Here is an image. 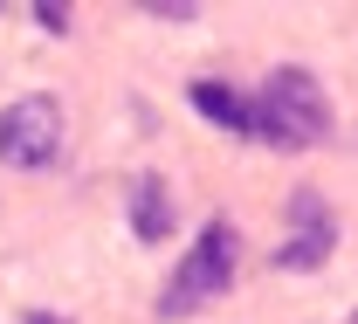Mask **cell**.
<instances>
[{"mask_svg":"<svg viewBox=\"0 0 358 324\" xmlns=\"http://www.w3.org/2000/svg\"><path fill=\"white\" fill-rule=\"evenodd\" d=\"M248 132H255L262 145H275V152H310V145H324L331 104H324V90H317V76L296 69V62L268 69L262 97L248 104Z\"/></svg>","mask_w":358,"mask_h":324,"instance_id":"6da1fadb","label":"cell"},{"mask_svg":"<svg viewBox=\"0 0 358 324\" xmlns=\"http://www.w3.org/2000/svg\"><path fill=\"white\" fill-rule=\"evenodd\" d=\"M234 255H241V234H234L227 214H214V221L200 228V241L186 248V262L173 269L166 297H159V318H193L200 304H214L227 283H234Z\"/></svg>","mask_w":358,"mask_h":324,"instance_id":"7a4b0ae2","label":"cell"},{"mask_svg":"<svg viewBox=\"0 0 358 324\" xmlns=\"http://www.w3.org/2000/svg\"><path fill=\"white\" fill-rule=\"evenodd\" d=\"M62 152V104L55 97H14L0 111V159L21 173H42Z\"/></svg>","mask_w":358,"mask_h":324,"instance_id":"3957f363","label":"cell"},{"mask_svg":"<svg viewBox=\"0 0 358 324\" xmlns=\"http://www.w3.org/2000/svg\"><path fill=\"white\" fill-rule=\"evenodd\" d=\"M331 248H338V214L324 207V193L296 186L289 193V228L275 241V269H324Z\"/></svg>","mask_w":358,"mask_h":324,"instance_id":"277c9868","label":"cell"},{"mask_svg":"<svg viewBox=\"0 0 358 324\" xmlns=\"http://www.w3.org/2000/svg\"><path fill=\"white\" fill-rule=\"evenodd\" d=\"M131 234L138 241H166L173 234V186L159 173H138L131 180Z\"/></svg>","mask_w":358,"mask_h":324,"instance_id":"5b68a950","label":"cell"},{"mask_svg":"<svg viewBox=\"0 0 358 324\" xmlns=\"http://www.w3.org/2000/svg\"><path fill=\"white\" fill-rule=\"evenodd\" d=\"M193 111L214 118V125L234 132V139H248V97L241 90H227V83H193Z\"/></svg>","mask_w":358,"mask_h":324,"instance_id":"8992f818","label":"cell"},{"mask_svg":"<svg viewBox=\"0 0 358 324\" xmlns=\"http://www.w3.org/2000/svg\"><path fill=\"white\" fill-rule=\"evenodd\" d=\"M28 14H35V21H42L48 35H62V28H69V7H55V0H35V7H28Z\"/></svg>","mask_w":358,"mask_h":324,"instance_id":"52a82bcc","label":"cell"},{"mask_svg":"<svg viewBox=\"0 0 358 324\" xmlns=\"http://www.w3.org/2000/svg\"><path fill=\"white\" fill-rule=\"evenodd\" d=\"M28 324H62V318H48V311H28Z\"/></svg>","mask_w":358,"mask_h":324,"instance_id":"ba28073f","label":"cell"}]
</instances>
